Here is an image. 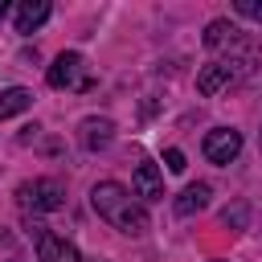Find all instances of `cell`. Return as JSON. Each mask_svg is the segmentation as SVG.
Here are the masks:
<instances>
[{
  "label": "cell",
  "mask_w": 262,
  "mask_h": 262,
  "mask_svg": "<svg viewBox=\"0 0 262 262\" xmlns=\"http://www.w3.org/2000/svg\"><path fill=\"white\" fill-rule=\"evenodd\" d=\"M90 205L119 233H127V237L147 233V209H143V201H135V192H127L119 180H98L90 188Z\"/></svg>",
  "instance_id": "cell-1"
},
{
  "label": "cell",
  "mask_w": 262,
  "mask_h": 262,
  "mask_svg": "<svg viewBox=\"0 0 262 262\" xmlns=\"http://www.w3.org/2000/svg\"><path fill=\"white\" fill-rule=\"evenodd\" d=\"M45 82L53 90H94V74L82 53H57L53 66L45 70Z\"/></svg>",
  "instance_id": "cell-2"
},
{
  "label": "cell",
  "mask_w": 262,
  "mask_h": 262,
  "mask_svg": "<svg viewBox=\"0 0 262 262\" xmlns=\"http://www.w3.org/2000/svg\"><path fill=\"white\" fill-rule=\"evenodd\" d=\"M254 57H221V61H209L201 74H196V90L201 94H221V90H229L233 82H242L254 66H250Z\"/></svg>",
  "instance_id": "cell-3"
},
{
  "label": "cell",
  "mask_w": 262,
  "mask_h": 262,
  "mask_svg": "<svg viewBox=\"0 0 262 262\" xmlns=\"http://www.w3.org/2000/svg\"><path fill=\"white\" fill-rule=\"evenodd\" d=\"M16 201L20 209H33V213H53L66 205V184L53 180V176H37V180H25L16 188Z\"/></svg>",
  "instance_id": "cell-4"
},
{
  "label": "cell",
  "mask_w": 262,
  "mask_h": 262,
  "mask_svg": "<svg viewBox=\"0 0 262 262\" xmlns=\"http://www.w3.org/2000/svg\"><path fill=\"white\" fill-rule=\"evenodd\" d=\"M237 151H242V131H233V127H213V131L205 135V160H209V164H229V160H237Z\"/></svg>",
  "instance_id": "cell-5"
},
{
  "label": "cell",
  "mask_w": 262,
  "mask_h": 262,
  "mask_svg": "<svg viewBox=\"0 0 262 262\" xmlns=\"http://www.w3.org/2000/svg\"><path fill=\"white\" fill-rule=\"evenodd\" d=\"M131 192H135L139 201H164V172L143 160V164L131 172Z\"/></svg>",
  "instance_id": "cell-6"
},
{
  "label": "cell",
  "mask_w": 262,
  "mask_h": 262,
  "mask_svg": "<svg viewBox=\"0 0 262 262\" xmlns=\"http://www.w3.org/2000/svg\"><path fill=\"white\" fill-rule=\"evenodd\" d=\"M37 262H82L78 246L61 233H41L37 237Z\"/></svg>",
  "instance_id": "cell-7"
},
{
  "label": "cell",
  "mask_w": 262,
  "mask_h": 262,
  "mask_svg": "<svg viewBox=\"0 0 262 262\" xmlns=\"http://www.w3.org/2000/svg\"><path fill=\"white\" fill-rule=\"evenodd\" d=\"M205 45L217 53V49H229V53H237V49H246V37H242V29L237 25H229V20H213L209 29H205Z\"/></svg>",
  "instance_id": "cell-8"
},
{
  "label": "cell",
  "mask_w": 262,
  "mask_h": 262,
  "mask_svg": "<svg viewBox=\"0 0 262 262\" xmlns=\"http://www.w3.org/2000/svg\"><path fill=\"white\" fill-rule=\"evenodd\" d=\"M115 139V123L111 119H82V127H78V143L86 147V151H102L106 143Z\"/></svg>",
  "instance_id": "cell-9"
},
{
  "label": "cell",
  "mask_w": 262,
  "mask_h": 262,
  "mask_svg": "<svg viewBox=\"0 0 262 262\" xmlns=\"http://www.w3.org/2000/svg\"><path fill=\"white\" fill-rule=\"evenodd\" d=\"M49 20V0H25L20 8H16V33H37L41 25Z\"/></svg>",
  "instance_id": "cell-10"
},
{
  "label": "cell",
  "mask_w": 262,
  "mask_h": 262,
  "mask_svg": "<svg viewBox=\"0 0 262 262\" xmlns=\"http://www.w3.org/2000/svg\"><path fill=\"white\" fill-rule=\"evenodd\" d=\"M205 205H209V184H205V180L188 184V188L176 196V213H180V217H192V213H201Z\"/></svg>",
  "instance_id": "cell-11"
},
{
  "label": "cell",
  "mask_w": 262,
  "mask_h": 262,
  "mask_svg": "<svg viewBox=\"0 0 262 262\" xmlns=\"http://www.w3.org/2000/svg\"><path fill=\"white\" fill-rule=\"evenodd\" d=\"M33 102V94L25 90V86H12V90H0V119H8V115H20L25 106Z\"/></svg>",
  "instance_id": "cell-12"
},
{
  "label": "cell",
  "mask_w": 262,
  "mask_h": 262,
  "mask_svg": "<svg viewBox=\"0 0 262 262\" xmlns=\"http://www.w3.org/2000/svg\"><path fill=\"white\" fill-rule=\"evenodd\" d=\"M246 217H250V205H246V201H237V205H229V209L221 213V221L233 225V229H246Z\"/></svg>",
  "instance_id": "cell-13"
},
{
  "label": "cell",
  "mask_w": 262,
  "mask_h": 262,
  "mask_svg": "<svg viewBox=\"0 0 262 262\" xmlns=\"http://www.w3.org/2000/svg\"><path fill=\"white\" fill-rule=\"evenodd\" d=\"M233 8L250 20H262V0H233Z\"/></svg>",
  "instance_id": "cell-14"
},
{
  "label": "cell",
  "mask_w": 262,
  "mask_h": 262,
  "mask_svg": "<svg viewBox=\"0 0 262 262\" xmlns=\"http://www.w3.org/2000/svg\"><path fill=\"white\" fill-rule=\"evenodd\" d=\"M164 164H168V172H184V151L180 147H168L164 151Z\"/></svg>",
  "instance_id": "cell-15"
},
{
  "label": "cell",
  "mask_w": 262,
  "mask_h": 262,
  "mask_svg": "<svg viewBox=\"0 0 262 262\" xmlns=\"http://www.w3.org/2000/svg\"><path fill=\"white\" fill-rule=\"evenodd\" d=\"M4 12H8V0H0V16H4Z\"/></svg>",
  "instance_id": "cell-16"
},
{
  "label": "cell",
  "mask_w": 262,
  "mask_h": 262,
  "mask_svg": "<svg viewBox=\"0 0 262 262\" xmlns=\"http://www.w3.org/2000/svg\"><path fill=\"white\" fill-rule=\"evenodd\" d=\"M86 262H106V258H86Z\"/></svg>",
  "instance_id": "cell-17"
}]
</instances>
